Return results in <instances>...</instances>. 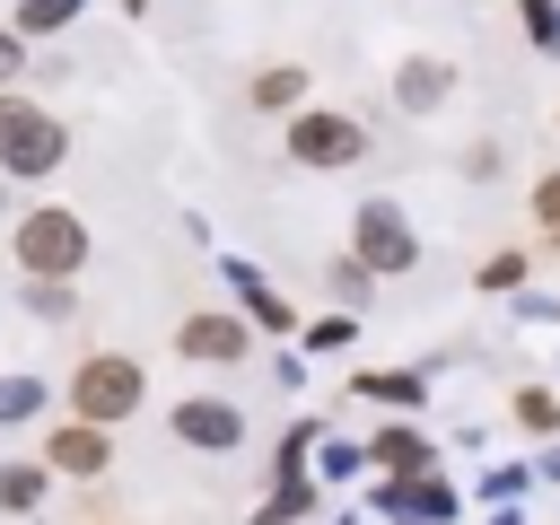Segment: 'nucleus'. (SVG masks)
I'll return each mask as SVG.
<instances>
[{"instance_id":"nucleus-1","label":"nucleus","mask_w":560,"mask_h":525,"mask_svg":"<svg viewBox=\"0 0 560 525\" xmlns=\"http://www.w3.org/2000/svg\"><path fill=\"white\" fill-rule=\"evenodd\" d=\"M280 149H289V166L332 175V166H359V158H368V122H350V114H332V105H298V114L280 122Z\"/></svg>"},{"instance_id":"nucleus-2","label":"nucleus","mask_w":560,"mask_h":525,"mask_svg":"<svg viewBox=\"0 0 560 525\" xmlns=\"http://www.w3.org/2000/svg\"><path fill=\"white\" fill-rule=\"evenodd\" d=\"M140 394H149V376H140V359H122V350L79 359V376H70V411L96 420V429H122V420L140 411Z\"/></svg>"},{"instance_id":"nucleus-3","label":"nucleus","mask_w":560,"mask_h":525,"mask_svg":"<svg viewBox=\"0 0 560 525\" xmlns=\"http://www.w3.org/2000/svg\"><path fill=\"white\" fill-rule=\"evenodd\" d=\"M18 262H26V280H79V262H88V219L79 210H26L18 219Z\"/></svg>"},{"instance_id":"nucleus-4","label":"nucleus","mask_w":560,"mask_h":525,"mask_svg":"<svg viewBox=\"0 0 560 525\" xmlns=\"http://www.w3.org/2000/svg\"><path fill=\"white\" fill-rule=\"evenodd\" d=\"M61 158H70V131L44 105H26V96L0 88V175H52Z\"/></svg>"},{"instance_id":"nucleus-5","label":"nucleus","mask_w":560,"mask_h":525,"mask_svg":"<svg viewBox=\"0 0 560 525\" xmlns=\"http://www.w3.org/2000/svg\"><path fill=\"white\" fill-rule=\"evenodd\" d=\"M350 254L376 271V280H394V271H411L420 262V236H411V219H402V201H385V192H368L359 210H350Z\"/></svg>"},{"instance_id":"nucleus-6","label":"nucleus","mask_w":560,"mask_h":525,"mask_svg":"<svg viewBox=\"0 0 560 525\" xmlns=\"http://www.w3.org/2000/svg\"><path fill=\"white\" fill-rule=\"evenodd\" d=\"M376 508H385L394 525H455L464 490H455L446 472H394V481L376 490Z\"/></svg>"},{"instance_id":"nucleus-7","label":"nucleus","mask_w":560,"mask_h":525,"mask_svg":"<svg viewBox=\"0 0 560 525\" xmlns=\"http://www.w3.org/2000/svg\"><path fill=\"white\" fill-rule=\"evenodd\" d=\"M175 350H184V359H210V368H236V359L254 350V332H245V315H228V306H201V315H184Z\"/></svg>"},{"instance_id":"nucleus-8","label":"nucleus","mask_w":560,"mask_h":525,"mask_svg":"<svg viewBox=\"0 0 560 525\" xmlns=\"http://www.w3.org/2000/svg\"><path fill=\"white\" fill-rule=\"evenodd\" d=\"M44 464L52 472H70V481H88V472H114V429H96V420H61L52 438H44Z\"/></svg>"},{"instance_id":"nucleus-9","label":"nucleus","mask_w":560,"mask_h":525,"mask_svg":"<svg viewBox=\"0 0 560 525\" xmlns=\"http://www.w3.org/2000/svg\"><path fill=\"white\" fill-rule=\"evenodd\" d=\"M175 438L201 446V455H228V446H245V411L219 402V394H192V402H175Z\"/></svg>"},{"instance_id":"nucleus-10","label":"nucleus","mask_w":560,"mask_h":525,"mask_svg":"<svg viewBox=\"0 0 560 525\" xmlns=\"http://www.w3.org/2000/svg\"><path fill=\"white\" fill-rule=\"evenodd\" d=\"M446 96H455V70H446L438 52H411V61L394 70V105H402V114H438Z\"/></svg>"},{"instance_id":"nucleus-11","label":"nucleus","mask_w":560,"mask_h":525,"mask_svg":"<svg viewBox=\"0 0 560 525\" xmlns=\"http://www.w3.org/2000/svg\"><path fill=\"white\" fill-rule=\"evenodd\" d=\"M219 271H228V289H236V298H245V315H254V324H262V332H298V315H289V298H280V289H271V280H262V271H254V262H236V254H228V262H219Z\"/></svg>"},{"instance_id":"nucleus-12","label":"nucleus","mask_w":560,"mask_h":525,"mask_svg":"<svg viewBox=\"0 0 560 525\" xmlns=\"http://www.w3.org/2000/svg\"><path fill=\"white\" fill-rule=\"evenodd\" d=\"M368 464H385V472H438V446H429L411 420H385V429L368 438Z\"/></svg>"},{"instance_id":"nucleus-13","label":"nucleus","mask_w":560,"mask_h":525,"mask_svg":"<svg viewBox=\"0 0 560 525\" xmlns=\"http://www.w3.org/2000/svg\"><path fill=\"white\" fill-rule=\"evenodd\" d=\"M350 394L359 402H385V411H411V402H429V376L420 368H359Z\"/></svg>"},{"instance_id":"nucleus-14","label":"nucleus","mask_w":560,"mask_h":525,"mask_svg":"<svg viewBox=\"0 0 560 525\" xmlns=\"http://www.w3.org/2000/svg\"><path fill=\"white\" fill-rule=\"evenodd\" d=\"M508 411H516V429H525V438H560V394H551V385H516V394H508Z\"/></svg>"},{"instance_id":"nucleus-15","label":"nucleus","mask_w":560,"mask_h":525,"mask_svg":"<svg viewBox=\"0 0 560 525\" xmlns=\"http://www.w3.org/2000/svg\"><path fill=\"white\" fill-rule=\"evenodd\" d=\"M254 105H262V114H298V105H306V70H298V61L262 70V79H254Z\"/></svg>"},{"instance_id":"nucleus-16","label":"nucleus","mask_w":560,"mask_h":525,"mask_svg":"<svg viewBox=\"0 0 560 525\" xmlns=\"http://www.w3.org/2000/svg\"><path fill=\"white\" fill-rule=\"evenodd\" d=\"M44 481H52V464H0V508L35 516L44 508Z\"/></svg>"},{"instance_id":"nucleus-17","label":"nucleus","mask_w":560,"mask_h":525,"mask_svg":"<svg viewBox=\"0 0 560 525\" xmlns=\"http://www.w3.org/2000/svg\"><path fill=\"white\" fill-rule=\"evenodd\" d=\"M79 9H88V0H18V18H9V26H18L26 44H35V35H61V26L79 18Z\"/></svg>"},{"instance_id":"nucleus-18","label":"nucleus","mask_w":560,"mask_h":525,"mask_svg":"<svg viewBox=\"0 0 560 525\" xmlns=\"http://www.w3.org/2000/svg\"><path fill=\"white\" fill-rule=\"evenodd\" d=\"M315 508V472H280V490L262 499V525H289V516H306Z\"/></svg>"},{"instance_id":"nucleus-19","label":"nucleus","mask_w":560,"mask_h":525,"mask_svg":"<svg viewBox=\"0 0 560 525\" xmlns=\"http://www.w3.org/2000/svg\"><path fill=\"white\" fill-rule=\"evenodd\" d=\"M35 411H44V376H0V429H18Z\"/></svg>"},{"instance_id":"nucleus-20","label":"nucleus","mask_w":560,"mask_h":525,"mask_svg":"<svg viewBox=\"0 0 560 525\" xmlns=\"http://www.w3.org/2000/svg\"><path fill=\"white\" fill-rule=\"evenodd\" d=\"M472 289H481V298H516V289H525V254H490V262L472 271Z\"/></svg>"},{"instance_id":"nucleus-21","label":"nucleus","mask_w":560,"mask_h":525,"mask_svg":"<svg viewBox=\"0 0 560 525\" xmlns=\"http://www.w3.org/2000/svg\"><path fill=\"white\" fill-rule=\"evenodd\" d=\"M534 490V464H490L481 472V508H508V499H525Z\"/></svg>"},{"instance_id":"nucleus-22","label":"nucleus","mask_w":560,"mask_h":525,"mask_svg":"<svg viewBox=\"0 0 560 525\" xmlns=\"http://www.w3.org/2000/svg\"><path fill=\"white\" fill-rule=\"evenodd\" d=\"M368 289H376V271H368L359 254H341V262H332V298H341V306L359 315V306H368Z\"/></svg>"},{"instance_id":"nucleus-23","label":"nucleus","mask_w":560,"mask_h":525,"mask_svg":"<svg viewBox=\"0 0 560 525\" xmlns=\"http://www.w3.org/2000/svg\"><path fill=\"white\" fill-rule=\"evenodd\" d=\"M350 341H359V315H350V306H341V315H315V324H306V350H350Z\"/></svg>"},{"instance_id":"nucleus-24","label":"nucleus","mask_w":560,"mask_h":525,"mask_svg":"<svg viewBox=\"0 0 560 525\" xmlns=\"http://www.w3.org/2000/svg\"><path fill=\"white\" fill-rule=\"evenodd\" d=\"M26 306L61 324V315H70V280H26Z\"/></svg>"},{"instance_id":"nucleus-25","label":"nucleus","mask_w":560,"mask_h":525,"mask_svg":"<svg viewBox=\"0 0 560 525\" xmlns=\"http://www.w3.org/2000/svg\"><path fill=\"white\" fill-rule=\"evenodd\" d=\"M368 464V446H350V438H324V481H350Z\"/></svg>"},{"instance_id":"nucleus-26","label":"nucleus","mask_w":560,"mask_h":525,"mask_svg":"<svg viewBox=\"0 0 560 525\" xmlns=\"http://www.w3.org/2000/svg\"><path fill=\"white\" fill-rule=\"evenodd\" d=\"M534 219H542V228H560V166L534 184Z\"/></svg>"},{"instance_id":"nucleus-27","label":"nucleus","mask_w":560,"mask_h":525,"mask_svg":"<svg viewBox=\"0 0 560 525\" xmlns=\"http://www.w3.org/2000/svg\"><path fill=\"white\" fill-rule=\"evenodd\" d=\"M18 70H26V35H18V26H0V88H9Z\"/></svg>"},{"instance_id":"nucleus-28","label":"nucleus","mask_w":560,"mask_h":525,"mask_svg":"<svg viewBox=\"0 0 560 525\" xmlns=\"http://www.w3.org/2000/svg\"><path fill=\"white\" fill-rule=\"evenodd\" d=\"M551 9H560V0H525V35H534V44L551 35Z\"/></svg>"},{"instance_id":"nucleus-29","label":"nucleus","mask_w":560,"mask_h":525,"mask_svg":"<svg viewBox=\"0 0 560 525\" xmlns=\"http://www.w3.org/2000/svg\"><path fill=\"white\" fill-rule=\"evenodd\" d=\"M481 525H525V516H516V499H508V508H490V516H481Z\"/></svg>"},{"instance_id":"nucleus-30","label":"nucleus","mask_w":560,"mask_h":525,"mask_svg":"<svg viewBox=\"0 0 560 525\" xmlns=\"http://www.w3.org/2000/svg\"><path fill=\"white\" fill-rule=\"evenodd\" d=\"M542 52H551V61H560V9H551V35H542Z\"/></svg>"},{"instance_id":"nucleus-31","label":"nucleus","mask_w":560,"mask_h":525,"mask_svg":"<svg viewBox=\"0 0 560 525\" xmlns=\"http://www.w3.org/2000/svg\"><path fill=\"white\" fill-rule=\"evenodd\" d=\"M534 472H551V481H560V446H551V455H542V464H534Z\"/></svg>"},{"instance_id":"nucleus-32","label":"nucleus","mask_w":560,"mask_h":525,"mask_svg":"<svg viewBox=\"0 0 560 525\" xmlns=\"http://www.w3.org/2000/svg\"><path fill=\"white\" fill-rule=\"evenodd\" d=\"M122 9H131V18H140V9H149V0H122Z\"/></svg>"},{"instance_id":"nucleus-33","label":"nucleus","mask_w":560,"mask_h":525,"mask_svg":"<svg viewBox=\"0 0 560 525\" xmlns=\"http://www.w3.org/2000/svg\"><path fill=\"white\" fill-rule=\"evenodd\" d=\"M332 525H359V516H332Z\"/></svg>"},{"instance_id":"nucleus-34","label":"nucleus","mask_w":560,"mask_h":525,"mask_svg":"<svg viewBox=\"0 0 560 525\" xmlns=\"http://www.w3.org/2000/svg\"><path fill=\"white\" fill-rule=\"evenodd\" d=\"M18 525H44V516H18Z\"/></svg>"},{"instance_id":"nucleus-35","label":"nucleus","mask_w":560,"mask_h":525,"mask_svg":"<svg viewBox=\"0 0 560 525\" xmlns=\"http://www.w3.org/2000/svg\"><path fill=\"white\" fill-rule=\"evenodd\" d=\"M551 236H560V228H551Z\"/></svg>"}]
</instances>
